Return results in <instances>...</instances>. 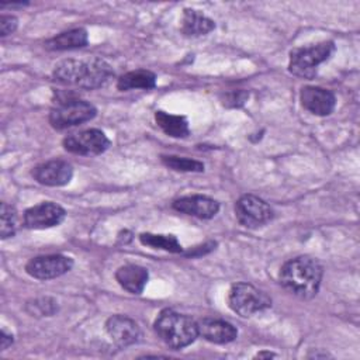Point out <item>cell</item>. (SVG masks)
<instances>
[{
  "label": "cell",
  "mask_w": 360,
  "mask_h": 360,
  "mask_svg": "<svg viewBox=\"0 0 360 360\" xmlns=\"http://www.w3.org/2000/svg\"><path fill=\"white\" fill-rule=\"evenodd\" d=\"M52 76L60 84L93 90L105 86L114 76V70L101 58L65 59L53 68Z\"/></svg>",
  "instance_id": "cell-1"
},
{
  "label": "cell",
  "mask_w": 360,
  "mask_h": 360,
  "mask_svg": "<svg viewBox=\"0 0 360 360\" xmlns=\"http://www.w3.org/2000/svg\"><path fill=\"white\" fill-rule=\"evenodd\" d=\"M323 276L321 263L309 256H298L283 264L280 283L291 294L309 300L316 295Z\"/></svg>",
  "instance_id": "cell-2"
},
{
  "label": "cell",
  "mask_w": 360,
  "mask_h": 360,
  "mask_svg": "<svg viewBox=\"0 0 360 360\" xmlns=\"http://www.w3.org/2000/svg\"><path fill=\"white\" fill-rule=\"evenodd\" d=\"M153 328L160 340L176 350L191 345L198 336L197 322L174 309H163Z\"/></svg>",
  "instance_id": "cell-3"
},
{
  "label": "cell",
  "mask_w": 360,
  "mask_h": 360,
  "mask_svg": "<svg viewBox=\"0 0 360 360\" xmlns=\"http://www.w3.org/2000/svg\"><path fill=\"white\" fill-rule=\"evenodd\" d=\"M335 52L332 41H322L309 46L295 48L290 52L288 70L304 79H312L316 75L318 66L326 62Z\"/></svg>",
  "instance_id": "cell-4"
},
{
  "label": "cell",
  "mask_w": 360,
  "mask_h": 360,
  "mask_svg": "<svg viewBox=\"0 0 360 360\" xmlns=\"http://www.w3.org/2000/svg\"><path fill=\"white\" fill-rule=\"evenodd\" d=\"M97 114L96 107L82 98H62L58 100L49 112V122L55 129L63 131L77 127L93 120Z\"/></svg>",
  "instance_id": "cell-5"
},
{
  "label": "cell",
  "mask_w": 360,
  "mask_h": 360,
  "mask_svg": "<svg viewBox=\"0 0 360 360\" xmlns=\"http://www.w3.org/2000/svg\"><path fill=\"white\" fill-rule=\"evenodd\" d=\"M229 308L243 318L253 316L271 307L270 297L249 283H236L228 294Z\"/></svg>",
  "instance_id": "cell-6"
},
{
  "label": "cell",
  "mask_w": 360,
  "mask_h": 360,
  "mask_svg": "<svg viewBox=\"0 0 360 360\" xmlns=\"http://www.w3.org/2000/svg\"><path fill=\"white\" fill-rule=\"evenodd\" d=\"M274 212L271 207L257 195L245 194L235 202V217L245 228H259L271 221Z\"/></svg>",
  "instance_id": "cell-7"
},
{
  "label": "cell",
  "mask_w": 360,
  "mask_h": 360,
  "mask_svg": "<svg viewBox=\"0 0 360 360\" xmlns=\"http://www.w3.org/2000/svg\"><path fill=\"white\" fill-rule=\"evenodd\" d=\"M110 146L107 135L96 128L70 134L63 139V148L75 155L96 156L105 152Z\"/></svg>",
  "instance_id": "cell-8"
},
{
  "label": "cell",
  "mask_w": 360,
  "mask_h": 360,
  "mask_svg": "<svg viewBox=\"0 0 360 360\" xmlns=\"http://www.w3.org/2000/svg\"><path fill=\"white\" fill-rule=\"evenodd\" d=\"M73 267V259L65 255H44L28 260L25 271L37 280H51L63 276Z\"/></svg>",
  "instance_id": "cell-9"
},
{
  "label": "cell",
  "mask_w": 360,
  "mask_h": 360,
  "mask_svg": "<svg viewBox=\"0 0 360 360\" xmlns=\"http://www.w3.org/2000/svg\"><path fill=\"white\" fill-rule=\"evenodd\" d=\"M66 211L56 202L44 201L24 211L22 224L28 229H46L63 222Z\"/></svg>",
  "instance_id": "cell-10"
},
{
  "label": "cell",
  "mask_w": 360,
  "mask_h": 360,
  "mask_svg": "<svg viewBox=\"0 0 360 360\" xmlns=\"http://www.w3.org/2000/svg\"><path fill=\"white\" fill-rule=\"evenodd\" d=\"M31 174L34 180H37L42 186L60 187V186H66L72 180L73 167L70 163L65 160L53 159L35 166Z\"/></svg>",
  "instance_id": "cell-11"
},
{
  "label": "cell",
  "mask_w": 360,
  "mask_h": 360,
  "mask_svg": "<svg viewBox=\"0 0 360 360\" xmlns=\"http://www.w3.org/2000/svg\"><path fill=\"white\" fill-rule=\"evenodd\" d=\"M300 100L302 107L314 115H329L336 105L335 94L319 86H305L300 91Z\"/></svg>",
  "instance_id": "cell-12"
},
{
  "label": "cell",
  "mask_w": 360,
  "mask_h": 360,
  "mask_svg": "<svg viewBox=\"0 0 360 360\" xmlns=\"http://www.w3.org/2000/svg\"><path fill=\"white\" fill-rule=\"evenodd\" d=\"M105 330L111 340L120 347L135 345L141 339V329L138 323L127 315H112L105 322Z\"/></svg>",
  "instance_id": "cell-13"
},
{
  "label": "cell",
  "mask_w": 360,
  "mask_h": 360,
  "mask_svg": "<svg viewBox=\"0 0 360 360\" xmlns=\"http://www.w3.org/2000/svg\"><path fill=\"white\" fill-rule=\"evenodd\" d=\"M172 205L176 211L200 219H210L219 211V202L217 200L201 194L180 197L174 200Z\"/></svg>",
  "instance_id": "cell-14"
},
{
  "label": "cell",
  "mask_w": 360,
  "mask_h": 360,
  "mask_svg": "<svg viewBox=\"0 0 360 360\" xmlns=\"http://www.w3.org/2000/svg\"><path fill=\"white\" fill-rule=\"evenodd\" d=\"M197 328L198 335H201L205 340L217 345L231 343L238 336L236 328L224 319L202 318L197 322Z\"/></svg>",
  "instance_id": "cell-15"
},
{
  "label": "cell",
  "mask_w": 360,
  "mask_h": 360,
  "mask_svg": "<svg viewBox=\"0 0 360 360\" xmlns=\"http://www.w3.org/2000/svg\"><path fill=\"white\" fill-rule=\"evenodd\" d=\"M148 269L139 264H124L117 269L115 280L131 294H141L148 283Z\"/></svg>",
  "instance_id": "cell-16"
},
{
  "label": "cell",
  "mask_w": 360,
  "mask_h": 360,
  "mask_svg": "<svg viewBox=\"0 0 360 360\" xmlns=\"http://www.w3.org/2000/svg\"><path fill=\"white\" fill-rule=\"evenodd\" d=\"M89 42V35L84 28H72L63 31L45 42L48 51H69L86 46Z\"/></svg>",
  "instance_id": "cell-17"
},
{
  "label": "cell",
  "mask_w": 360,
  "mask_h": 360,
  "mask_svg": "<svg viewBox=\"0 0 360 360\" xmlns=\"http://www.w3.org/2000/svg\"><path fill=\"white\" fill-rule=\"evenodd\" d=\"M215 28V22L194 8H186L181 18V32L186 37H201L211 32Z\"/></svg>",
  "instance_id": "cell-18"
},
{
  "label": "cell",
  "mask_w": 360,
  "mask_h": 360,
  "mask_svg": "<svg viewBox=\"0 0 360 360\" xmlns=\"http://www.w3.org/2000/svg\"><path fill=\"white\" fill-rule=\"evenodd\" d=\"M156 86V75L146 69H136L124 73L117 80V89L121 91H128L134 89L149 90Z\"/></svg>",
  "instance_id": "cell-19"
},
{
  "label": "cell",
  "mask_w": 360,
  "mask_h": 360,
  "mask_svg": "<svg viewBox=\"0 0 360 360\" xmlns=\"http://www.w3.org/2000/svg\"><path fill=\"white\" fill-rule=\"evenodd\" d=\"M155 121L158 127L172 138H186L190 134L188 121L183 115H174L165 111L155 112Z\"/></svg>",
  "instance_id": "cell-20"
},
{
  "label": "cell",
  "mask_w": 360,
  "mask_h": 360,
  "mask_svg": "<svg viewBox=\"0 0 360 360\" xmlns=\"http://www.w3.org/2000/svg\"><path fill=\"white\" fill-rule=\"evenodd\" d=\"M139 242L143 246H149L153 249H162L170 253H181L183 248L174 235H162V233H141Z\"/></svg>",
  "instance_id": "cell-21"
},
{
  "label": "cell",
  "mask_w": 360,
  "mask_h": 360,
  "mask_svg": "<svg viewBox=\"0 0 360 360\" xmlns=\"http://www.w3.org/2000/svg\"><path fill=\"white\" fill-rule=\"evenodd\" d=\"M18 224V214L17 210L7 204L1 202L0 205V236L1 239H7L15 235Z\"/></svg>",
  "instance_id": "cell-22"
},
{
  "label": "cell",
  "mask_w": 360,
  "mask_h": 360,
  "mask_svg": "<svg viewBox=\"0 0 360 360\" xmlns=\"http://www.w3.org/2000/svg\"><path fill=\"white\" fill-rule=\"evenodd\" d=\"M162 163L176 172H193V173H201L204 172V163L198 162L195 159H188V158H180L174 155H163L162 156Z\"/></svg>",
  "instance_id": "cell-23"
},
{
  "label": "cell",
  "mask_w": 360,
  "mask_h": 360,
  "mask_svg": "<svg viewBox=\"0 0 360 360\" xmlns=\"http://www.w3.org/2000/svg\"><path fill=\"white\" fill-rule=\"evenodd\" d=\"M25 311L31 316H52L58 311V302L49 297H39L25 304Z\"/></svg>",
  "instance_id": "cell-24"
},
{
  "label": "cell",
  "mask_w": 360,
  "mask_h": 360,
  "mask_svg": "<svg viewBox=\"0 0 360 360\" xmlns=\"http://www.w3.org/2000/svg\"><path fill=\"white\" fill-rule=\"evenodd\" d=\"M18 20L14 15H0V37H7L17 30Z\"/></svg>",
  "instance_id": "cell-25"
},
{
  "label": "cell",
  "mask_w": 360,
  "mask_h": 360,
  "mask_svg": "<svg viewBox=\"0 0 360 360\" xmlns=\"http://www.w3.org/2000/svg\"><path fill=\"white\" fill-rule=\"evenodd\" d=\"M215 245H217L215 242H205V243H202L200 246H195L191 250L186 252V256H201V255H205V253L211 252L212 249H215Z\"/></svg>",
  "instance_id": "cell-26"
},
{
  "label": "cell",
  "mask_w": 360,
  "mask_h": 360,
  "mask_svg": "<svg viewBox=\"0 0 360 360\" xmlns=\"http://www.w3.org/2000/svg\"><path fill=\"white\" fill-rule=\"evenodd\" d=\"M246 97H248V94H246L245 91L232 93V94H228V98H226L225 104L229 105V103H231L233 107H236V105H239V104H243L245 100H246Z\"/></svg>",
  "instance_id": "cell-27"
},
{
  "label": "cell",
  "mask_w": 360,
  "mask_h": 360,
  "mask_svg": "<svg viewBox=\"0 0 360 360\" xmlns=\"http://www.w3.org/2000/svg\"><path fill=\"white\" fill-rule=\"evenodd\" d=\"M13 335L11 333H7L4 329L1 330V333H0V350H6L8 346H11V343H13Z\"/></svg>",
  "instance_id": "cell-28"
},
{
  "label": "cell",
  "mask_w": 360,
  "mask_h": 360,
  "mask_svg": "<svg viewBox=\"0 0 360 360\" xmlns=\"http://www.w3.org/2000/svg\"><path fill=\"white\" fill-rule=\"evenodd\" d=\"M276 354H273V353H270V352H263V353H257L256 354V357H274Z\"/></svg>",
  "instance_id": "cell-29"
}]
</instances>
